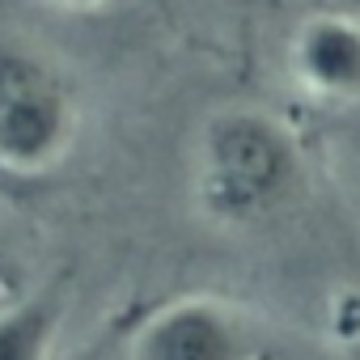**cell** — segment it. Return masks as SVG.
Segmentation results:
<instances>
[{
  "mask_svg": "<svg viewBox=\"0 0 360 360\" xmlns=\"http://www.w3.org/2000/svg\"><path fill=\"white\" fill-rule=\"evenodd\" d=\"M305 183L292 131L263 110L217 115L195 153V200L217 225H263L280 217Z\"/></svg>",
  "mask_w": 360,
  "mask_h": 360,
  "instance_id": "6da1fadb",
  "label": "cell"
},
{
  "mask_svg": "<svg viewBox=\"0 0 360 360\" xmlns=\"http://www.w3.org/2000/svg\"><path fill=\"white\" fill-rule=\"evenodd\" d=\"M77 131V106L64 77L26 47H0V169L43 174Z\"/></svg>",
  "mask_w": 360,
  "mask_h": 360,
  "instance_id": "7a4b0ae2",
  "label": "cell"
},
{
  "mask_svg": "<svg viewBox=\"0 0 360 360\" xmlns=\"http://www.w3.org/2000/svg\"><path fill=\"white\" fill-rule=\"evenodd\" d=\"M127 360H259V335L229 301L187 292L140 318Z\"/></svg>",
  "mask_w": 360,
  "mask_h": 360,
  "instance_id": "3957f363",
  "label": "cell"
},
{
  "mask_svg": "<svg viewBox=\"0 0 360 360\" xmlns=\"http://www.w3.org/2000/svg\"><path fill=\"white\" fill-rule=\"evenodd\" d=\"M297 85L322 102H360V22L352 13H314L288 43Z\"/></svg>",
  "mask_w": 360,
  "mask_h": 360,
  "instance_id": "277c9868",
  "label": "cell"
},
{
  "mask_svg": "<svg viewBox=\"0 0 360 360\" xmlns=\"http://www.w3.org/2000/svg\"><path fill=\"white\" fill-rule=\"evenodd\" d=\"M64 326V297L34 292L0 309V360H51Z\"/></svg>",
  "mask_w": 360,
  "mask_h": 360,
  "instance_id": "5b68a950",
  "label": "cell"
},
{
  "mask_svg": "<svg viewBox=\"0 0 360 360\" xmlns=\"http://www.w3.org/2000/svg\"><path fill=\"white\" fill-rule=\"evenodd\" d=\"M51 5H60V9H72V13H81V9H98L102 0H51Z\"/></svg>",
  "mask_w": 360,
  "mask_h": 360,
  "instance_id": "8992f818",
  "label": "cell"
}]
</instances>
